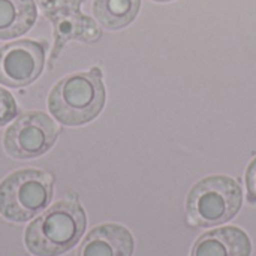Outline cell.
<instances>
[{
	"label": "cell",
	"mask_w": 256,
	"mask_h": 256,
	"mask_svg": "<svg viewBox=\"0 0 256 256\" xmlns=\"http://www.w3.org/2000/svg\"><path fill=\"white\" fill-rule=\"evenodd\" d=\"M86 226V212L76 201H58L27 226L24 243L32 255L60 256L81 240Z\"/></svg>",
	"instance_id": "obj_1"
},
{
	"label": "cell",
	"mask_w": 256,
	"mask_h": 256,
	"mask_svg": "<svg viewBox=\"0 0 256 256\" xmlns=\"http://www.w3.org/2000/svg\"><path fill=\"white\" fill-rule=\"evenodd\" d=\"M105 105L102 72L98 68L60 80L48 96V110L64 126H82L94 120Z\"/></svg>",
	"instance_id": "obj_2"
},
{
	"label": "cell",
	"mask_w": 256,
	"mask_h": 256,
	"mask_svg": "<svg viewBox=\"0 0 256 256\" xmlns=\"http://www.w3.org/2000/svg\"><path fill=\"white\" fill-rule=\"evenodd\" d=\"M52 177L40 170H18L0 183V214L22 224L44 212L52 200Z\"/></svg>",
	"instance_id": "obj_3"
},
{
	"label": "cell",
	"mask_w": 256,
	"mask_h": 256,
	"mask_svg": "<svg viewBox=\"0 0 256 256\" xmlns=\"http://www.w3.org/2000/svg\"><path fill=\"white\" fill-rule=\"evenodd\" d=\"M242 186L231 177L212 176L200 180L189 192L186 210L196 226L210 228L231 220L242 208Z\"/></svg>",
	"instance_id": "obj_4"
},
{
	"label": "cell",
	"mask_w": 256,
	"mask_h": 256,
	"mask_svg": "<svg viewBox=\"0 0 256 256\" xmlns=\"http://www.w3.org/2000/svg\"><path fill=\"white\" fill-rule=\"evenodd\" d=\"M58 136L56 122L40 111L20 116L4 132L3 147L14 159H34L46 153Z\"/></svg>",
	"instance_id": "obj_5"
},
{
	"label": "cell",
	"mask_w": 256,
	"mask_h": 256,
	"mask_svg": "<svg viewBox=\"0 0 256 256\" xmlns=\"http://www.w3.org/2000/svg\"><path fill=\"white\" fill-rule=\"evenodd\" d=\"M48 44L22 39L0 48V84L12 88L34 82L44 70Z\"/></svg>",
	"instance_id": "obj_6"
},
{
	"label": "cell",
	"mask_w": 256,
	"mask_h": 256,
	"mask_svg": "<svg viewBox=\"0 0 256 256\" xmlns=\"http://www.w3.org/2000/svg\"><path fill=\"white\" fill-rule=\"evenodd\" d=\"M134 237L122 225L105 224L93 228L82 240L78 256H132Z\"/></svg>",
	"instance_id": "obj_7"
},
{
	"label": "cell",
	"mask_w": 256,
	"mask_h": 256,
	"mask_svg": "<svg viewBox=\"0 0 256 256\" xmlns=\"http://www.w3.org/2000/svg\"><path fill=\"white\" fill-rule=\"evenodd\" d=\"M50 21L54 26V48L51 54V63L57 58V56L62 52L63 46L69 40L93 44L102 36V32L94 20L81 14L80 10L62 12L58 15H54Z\"/></svg>",
	"instance_id": "obj_8"
},
{
	"label": "cell",
	"mask_w": 256,
	"mask_h": 256,
	"mask_svg": "<svg viewBox=\"0 0 256 256\" xmlns=\"http://www.w3.org/2000/svg\"><path fill=\"white\" fill-rule=\"evenodd\" d=\"M248 234L237 226H225L202 234L192 248L190 256H250Z\"/></svg>",
	"instance_id": "obj_9"
},
{
	"label": "cell",
	"mask_w": 256,
	"mask_h": 256,
	"mask_svg": "<svg viewBox=\"0 0 256 256\" xmlns=\"http://www.w3.org/2000/svg\"><path fill=\"white\" fill-rule=\"evenodd\" d=\"M36 0H0V39L26 34L36 22Z\"/></svg>",
	"instance_id": "obj_10"
},
{
	"label": "cell",
	"mask_w": 256,
	"mask_h": 256,
	"mask_svg": "<svg viewBox=\"0 0 256 256\" xmlns=\"http://www.w3.org/2000/svg\"><path fill=\"white\" fill-rule=\"evenodd\" d=\"M141 0H94L93 14L102 27L120 30L129 26L138 15Z\"/></svg>",
	"instance_id": "obj_11"
},
{
	"label": "cell",
	"mask_w": 256,
	"mask_h": 256,
	"mask_svg": "<svg viewBox=\"0 0 256 256\" xmlns=\"http://www.w3.org/2000/svg\"><path fill=\"white\" fill-rule=\"evenodd\" d=\"M82 0H36V4L40 8L45 18L51 20L54 15L68 10H80Z\"/></svg>",
	"instance_id": "obj_12"
},
{
	"label": "cell",
	"mask_w": 256,
	"mask_h": 256,
	"mask_svg": "<svg viewBox=\"0 0 256 256\" xmlns=\"http://www.w3.org/2000/svg\"><path fill=\"white\" fill-rule=\"evenodd\" d=\"M18 114V106L14 96L0 87V126L8 124Z\"/></svg>",
	"instance_id": "obj_13"
},
{
	"label": "cell",
	"mask_w": 256,
	"mask_h": 256,
	"mask_svg": "<svg viewBox=\"0 0 256 256\" xmlns=\"http://www.w3.org/2000/svg\"><path fill=\"white\" fill-rule=\"evenodd\" d=\"M246 188H248V201L256 202V158L250 162L246 172Z\"/></svg>",
	"instance_id": "obj_14"
},
{
	"label": "cell",
	"mask_w": 256,
	"mask_h": 256,
	"mask_svg": "<svg viewBox=\"0 0 256 256\" xmlns=\"http://www.w3.org/2000/svg\"><path fill=\"white\" fill-rule=\"evenodd\" d=\"M154 2H160V3H165V2H171V0H154Z\"/></svg>",
	"instance_id": "obj_15"
}]
</instances>
